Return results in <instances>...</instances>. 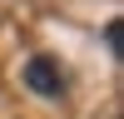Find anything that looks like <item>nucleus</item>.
<instances>
[{
    "mask_svg": "<svg viewBox=\"0 0 124 119\" xmlns=\"http://www.w3.org/2000/svg\"><path fill=\"white\" fill-rule=\"evenodd\" d=\"M25 84L35 89V94H45V99H60V94H65V69H60L50 55H30V65H25Z\"/></svg>",
    "mask_w": 124,
    "mask_h": 119,
    "instance_id": "obj_1",
    "label": "nucleus"
},
{
    "mask_svg": "<svg viewBox=\"0 0 124 119\" xmlns=\"http://www.w3.org/2000/svg\"><path fill=\"white\" fill-rule=\"evenodd\" d=\"M104 40H109L114 55H124V20H109V25H104Z\"/></svg>",
    "mask_w": 124,
    "mask_h": 119,
    "instance_id": "obj_2",
    "label": "nucleus"
}]
</instances>
